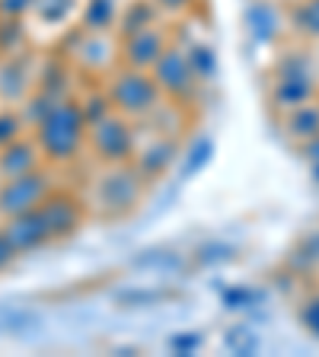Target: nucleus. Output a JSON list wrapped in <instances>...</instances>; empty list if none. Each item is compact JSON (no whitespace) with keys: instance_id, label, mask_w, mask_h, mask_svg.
<instances>
[{"instance_id":"nucleus-10","label":"nucleus","mask_w":319,"mask_h":357,"mask_svg":"<svg viewBox=\"0 0 319 357\" xmlns=\"http://www.w3.org/2000/svg\"><path fill=\"white\" fill-rule=\"evenodd\" d=\"M48 220V230H52L54 239H67L80 230V223L87 220V201H80L71 192H52L48 198L38 204Z\"/></svg>"},{"instance_id":"nucleus-29","label":"nucleus","mask_w":319,"mask_h":357,"mask_svg":"<svg viewBox=\"0 0 319 357\" xmlns=\"http://www.w3.org/2000/svg\"><path fill=\"white\" fill-rule=\"evenodd\" d=\"M166 348H170L172 354H198V351L205 348V335L201 332H176L166 338Z\"/></svg>"},{"instance_id":"nucleus-32","label":"nucleus","mask_w":319,"mask_h":357,"mask_svg":"<svg viewBox=\"0 0 319 357\" xmlns=\"http://www.w3.org/2000/svg\"><path fill=\"white\" fill-rule=\"evenodd\" d=\"M154 3L166 20H182V16H188L195 7V0H154Z\"/></svg>"},{"instance_id":"nucleus-4","label":"nucleus","mask_w":319,"mask_h":357,"mask_svg":"<svg viewBox=\"0 0 319 357\" xmlns=\"http://www.w3.org/2000/svg\"><path fill=\"white\" fill-rule=\"evenodd\" d=\"M105 96H109L112 109L121 112L125 119L141 121L147 119L156 105L163 102V93L156 86L154 74L150 70H141V67H128L119 64L105 77Z\"/></svg>"},{"instance_id":"nucleus-24","label":"nucleus","mask_w":319,"mask_h":357,"mask_svg":"<svg viewBox=\"0 0 319 357\" xmlns=\"http://www.w3.org/2000/svg\"><path fill=\"white\" fill-rule=\"evenodd\" d=\"M77 7H80L77 0H36L29 16H38V22H45V26H64Z\"/></svg>"},{"instance_id":"nucleus-17","label":"nucleus","mask_w":319,"mask_h":357,"mask_svg":"<svg viewBox=\"0 0 319 357\" xmlns=\"http://www.w3.org/2000/svg\"><path fill=\"white\" fill-rule=\"evenodd\" d=\"M125 10V0H83L80 3V29L87 32H115Z\"/></svg>"},{"instance_id":"nucleus-27","label":"nucleus","mask_w":319,"mask_h":357,"mask_svg":"<svg viewBox=\"0 0 319 357\" xmlns=\"http://www.w3.org/2000/svg\"><path fill=\"white\" fill-rule=\"evenodd\" d=\"M259 335L253 332L249 326H230L223 332V348L230 354H255L259 351Z\"/></svg>"},{"instance_id":"nucleus-34","label":"nucleus","mask_w":319,"mask_h":357,"mask_svg":"<svg viewBox=\"0 0 319 357\" xmlns=\"http://www.w3.org/2000/svg\"><path fill=\"white\" fill-rule=\"evenodd\" d=\"M16 245L10 243V236L7 233H3V227H0V271H3V268H10L13 265V259H16Z\"/></svg>"},{"instance_id":"nucleus-26","label":"nucleus","mask_w":319,"mask_h":357,"mask_svg":"<svg viewBox=\"0 0 319 357\" xmlns=\"http://www.w3.org/2000/svg\"><path fill=\"white\" fill-rule=\"evenodd\" d=\"M227 261H237V249L227 243H205L192 252V265L198 268H217L227 265Z\"/></svg>"},{"instance_id":"nucleus-8","label":"nucleus","mask_w":319,"mask_h":357,"mask_svg":"<svg viewBox=\"0 0 319 357\" xmlns=\"http://www.w3.org/2000/svg\"><path fill=\"white\" fill-rule=\"evenodd\" d=\"M52 192H54L52 172L45 166H38L32 172H22L16 178H3V185H0V214L13 217V214H22V211H32Z\"/></svg>"},{"instance_id":"nucleus-6","label":"nucleus","mask_w":319,"mask_h":357,"mask_svg":"<svg viewBox=\"0 0 319 357\" xmlns=\"http://www.w3.org/2000/svg\"><path fill=\"white\" fill-rule=\"evenodd\" d=\"M150 74H154V80H156V86H160V93H163V99L192 109V102H195V96L201 93V86H198V80H195V74H192L186 45L179 42V38H172L170 48L160 54V61L150 67Z\"/></svg>"},{"instance_id":"nucleus-14","label":"nucleus","mask_w":319,"mask_h":357,"mask_svg":"<svg viewBox=\"0 0 319 357\" xmlns=\"http://www.w3.org/2000/svg\"><path fill=\"white\" fill-rule=\"evenodd\" d=\"M42 166V150L36 137H16L7 147H0V178H16Z\"/></svg>"},{"instance_id":"nucleus-12","label":"nucleus","mask_w":319,"mask_h":357,"mask_svg":"<svg viewBox=\"0 0 319 357\" xmlns=\"http://www.w3.org/2000/svg\"><path fill=\"white\" fill-rule=\"evenodd\" d=\"M3 233L10 236V243L16 245V252H32V249H42V245L54 243L52 230H48V220H45L42 208L22 211V214L7 217L3 223Z\"/></svg>"},{"instance_id":"nucleus-20","label":"nucleus","mask_w":319,"mask_h":357,"mask_svg":"<svg viewBox=\"0 0 319 357\" xmlns=\"http://www.w3.org/2000/svg\"><path fill=\"white\" fill-rule=\"evenodd\" d=\"M288 29L300 38V42H319V0H294V7L288 10Z\"/></svg>"},{"instance_id":"nucleus-11","label":"nucleus","mask_w":319,"mask_h":357,"mask_svg":"<svg viewBox=\"0 0 319 357\" xmlns=\"http://www.w3.org/2000/svg\"><path fill=\"white\" fill-rule=\"evenodd\" d=\"M243 29L255 45H275L288 29V16L272 0H253L243 10Z\"/></svg>"},{"instance_id":"nucleus-7","label":"nucleus","mask_w":319,"mask_h":357,"mask_svg":"<svg viewBox=\"0 0 319 357\" xmlns=\"http://www.w3.org/2000/svg\"><path fill=\"white\" fill-rule=\"evenodd\" d=\"M141 131V128H138ZM179 153H182V137H172V134H144L138 141V150L131 156V166L141 172L144 182H160L172 166L179 163Z\"/></svg>"},{"instance_id":"nucleus-3","label":"nucleus","mask_w":319,"mask_h":357,"mask_svg":"<svg viewBox=\"0 0 319 357\" xmlns=\"http://www.w3.org/2000/svg\"><path fill=\"white\" fill-rule=\"evenodd\" d=\"M144 195H147V182L131 163L105 166L93 182V195L87 198V208H93L105 220H121L141 208Z\"/></svg>"},{"instance_id":"nucleus-28","label":"nucleus","mask_w":319,"mask_h":357,"mask_svg":"<svg viewBox=\"0 0 319 357\" xmlns=\"http://www.w3.org/2000/svg\"><path fill=\"white\" fill-rule=\"evenodd\" d=\"M262 303V294L253 287H230L223 290V306L227 310H253Z\"/></svg>"},{"instance_id":"nucleus-13","label":"nucleus","mask_w":319,"mask_h":357,"mask_svg":"<svg viewBox=\"0 0 319 357\" xmlns=\"http://www.w3.org/2000/svg\"><path fill=\"white\" fill-rule=\"evenodd\" d=\"M278 121H281V131L284 137H288L294 147H306L310 141H316L319 137V99H310V102L297 105V109L284 112V115H278Z\"/></svg>"},{"instance_id":"nucleus-15","label":"nucleus","mask_w":319,"mask_h":357,"mask_svg":"<svg viewBox=\"0 0 319 357\" xmlns=\"http://www.w3.org/2000/svg\"><path fill=\"white\" fill-rule=\"evenodd\" d=\"M32 89H36V74H29L22 54H10L0 61V99L3 102H26Z\"/></svg>"},{"instance_id":"nucleus-1","label":"nucleus","mask_w":319,"mask_h":357,"mask_svg":"<svg viewBox=\"0 0 319 357\" xmlns=\"http://www.w3.org/2000/svg\"><path fill=\"white\" fill-rule=\"evenodd\" d=\"M87 134H89V121L83 115V105L77 96H64L32 128V137H36L38 150H42V160L52 166L74 163L77 156L87 150Z\"/></svg>"},{"instance_id":"nucleus-18","label":"nucleus","mask_w":319,"mask_h":357,"mask_svg":"<svg viewBox=\"0 0 319 357\" xmlns=\"http://www.w3.org/2000/svg\"><path fill=\"white\" fill-rule=\"evenodd\" d=\"M211 160H214V141L208 134H198L188 144H182V153H179L176 163V176L179 178H195L201 169H208Z\"/></svg>"},{"instance_id":"nucleus-36","label":"nucleus","mask_w":319,"mask_h":357,"mask_svg":"<svg viewBox=\"0 0 319 357\" xmlns=\"http://www.w3.org/2000/svg\"><path fill=\"white\" fill-rule=\"evenodd\" d=\"M313 61H316V74H319V42H316V52H313Z\"/></svg>"},{"instance_id":"nucleus-25","label":"nucleus","mask_w":319,"mask_h":357,"mask_svg":"<svg viewBox=\"0 0 319 357\" xmlns=\"http://www.w3.org/2000/svg\"><path fill=\"white\" fill-rule=\"evenodd\" d=\"M22 45H26V20L0 16V58L20 54Z\"/></svg>"},{"instance_id":"nucleus-33","label":"nucleus","mask_w":319,"mask_h":357,"mask_svg":"<svg viewBox=\"0 0 319 357\" xmlns=\"http://www.w3.org/2000/svg\"><path fill=\"white\" fill-rule=\"evenodd\" d=\"M36 7V0H0V16H13V20H26Z\"/></svg>"},{"instance_id":"nucleus-35","label":"nucleus","mask_w":319,"mask_h":357,"mask_svg":"<svg viewBox=\"0 0 319 357\" xmlns=\"http://www.w3.org/2000/svg\"><path fill=\"white\" fill-rule=\"evenodd\" d=\"M310 172H313V182L319 185V160H316V163H310Z\"/></svg>"},{"instance_id":"nucleus-21","label":"nucleus","mask_w":319,"mask_h":357,"mask_svg":"<svg viewBox=\"0 0 319 357\" xmlns=\"http://www.w3.org/2000/svg\"><path fill=\"white\" fill-rule=\"evenodd\" d=\"M182 45H186L188 64H192V74H195V80H198V86H208V83H214L217 67H221L214 45H211L208 38H192V42H182Z\"/></svg>"},{"instance_id":"nucleus-16","label":"nucleus","mask_w":319,"mask_h":357,"mask_svg":"<svg viewBox=\"0 0 319 357\" xmlns=\"http://www.w3.org/2000/svg\"><path fill=\"white\" fill-rule=\"evenodd\" d=\"M186 265H192V259L176 252L172 245H150V249L131 255V268L144 275H179Z\"/></svg>"},{"instance_id":"nucleus-2","label":"nucleus","mask_w":319,"mask_h":357,"mask_svg":"<svg viewBox=\"0 0 319 357\" xmlns=\"http://www.w3.org/2000/svg\"><path fill=\"white\" fill-rule=\"evenodd\" d=\"M319 99V74L313 54L304 52H284L272 64V80H268V102L275 115L297 109V105Z\"/></svg>"},{"instance_id":"nucleus-9","label":"nucleus","mask_w":319,"mask_h":357,"mask_svg":"<svg viewBox=\"0 0 319 357\" xmlns=\"http://www.w3.org/2000/svg\"><path fill=\"white\" fill-rule=\"evenodd\" d=\"M121 42V64L128 67H141V70H150V67L160 61V54L170 48L172 32H170V20H160L147 29L134 32L128 38H119Z\"/></svg>"},{"instance_id":"nucleus-23","label":"nucleus","mask_w":319,"mask_h":357,"mask_svg":"<svg viewBox=\"0 0 319 357\" xmlns=\"http://www.w3.org/2000/svg\"><path fill=\"white\" fill-rule=\"evenodd\" d=\"M42 328V316L32 310H10L0 306V335H32Z\"/></svg>"},{"instance_id":"nucleus-30","label":"nucleus","mask_w":319,"mask_h":357,"mask_svg":"<svg viewBox=\"0 0 319 357\" xmlns=\"http://www.w3.org/2000/svg\"><path fill=\"white\" fill-rule=\"evenodd\" d=\"M26 131V119H22V112H0V147H7L10 141L22 137Z\"/></svg>"},{"instance_id":"nucleus-22","label":"nucleus","mask_w":319,"mask_h":357,"mask_svg":"<svg viewBox=\"0 0 319 357\" xmlns=\"http://www.w3.org/2000/svg\"><path fill=\"white\" fill-rule=\"evenodd\" d=\"M179 294L172 287H163V284H154V287H121L112 294V300L125 310H144V306H160L166 300H176Z\"/></svg>"},{"instance_id":"nucleus-31","label":"nucleus","mask_w":319,"mask_h":357,"mask_svg":"<svg viewBox=\"0 0 319 357\" xmlns=\"http://www.w3.org/2000/svg\"><path fill=\"white\" fill-rule=\"evenodd\" d=\"M300 326H304L313 338H319V294L304 300V306H300Z\"/></svg>"},{"instance_id":"nucleus-5","label":"nucleus","mask_w":319,"mask_h":357,"mask_svg":"<svg viewBox=\"0 0 319 357\" xmlns=\"http://www.w3.org/2000/svg\"><path fill=\"white\" fill-rule=\"evenodd\" d=\"M141 141V131H138V121L125 119L121 112H105L103 119H96L89 125L87 134V147L89 153L96 156L103 166H119V163H131L134 150Z\"/></svg>"},{"instance_id":"nucleus-19","label":"nucleus","mask_w":319,"mask_h":357,"mask_svg":"<svg viewBox=\"0 0 319 357\" xmlns=\"http://www.w3.org/2000/svg\"><path fill=\"white\" fill-rule=\"evenodd\" d=\"M160 20H166V16L156 10L154 0H125V10H121L115 36L128 38V36H134V32H141V29H147V26H154V22H160Z\"/></svg>"}]
</instances>
